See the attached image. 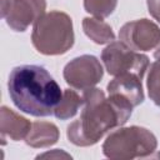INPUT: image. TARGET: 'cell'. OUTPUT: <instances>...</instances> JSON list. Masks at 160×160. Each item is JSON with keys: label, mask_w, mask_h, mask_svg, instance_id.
<instances>
[{"label": "cell", "mask_w": 160, "mask_h": 160, "mask_svg": "<svg viewBox=\"0 0 160 160\" xmlns=\"http://www.w3.org/2000/svg\"><path fill=\"white\" fill-rule=\"evenodd\" d=\"M45 9L46 0H11L4 19L10 29L22 32L45 14Z\"/></svg>", "instance_id": "cell-8"}, {"label": "cell", "mask_w": 160, "mask_h": 160, "mask_svg": "<svg viewBox=\"0 0 160 160\" xmlns=\"http://www.w3.org/2000/svg\"><path fill=\"white\" fill-rule=\"evenodd\" d=\"M118 0H84V9L94 18L105 19L116 9Z\"/></svg>", "instance_id": "cell-14"}, {"label": "cell", "mask_w": 160, "mask_h": 160, "mask_svg": "<svg viewBox=\"0 0 160 160\" xmlns=\"http://www.w3.org/2000/svg\"><path fill=\"white\" fill-rule=\"evenodd\" d=\"M156 136L146 128L132 125L110 132L102 142V152L110 159L148 158L156 151Z\"/></svg>", "instance_id": "cell-4"}, {"label": "cell", "mask_w": 160, "mask_h": 160, "mask_svg": "<svg viewBox=\"0 0 160 160\" xmlns=\"http://www.w3.org/2000/svg\"><path fill=\"white\" fill-rule=\"evenodd\" d=\"M146 86L150 100L156 106H160V61H155L150 65Z\"/></svg>", "instance_id": "cell-15"}, {"label": "cell", "mask_w": 160, "mask_h": 160, "mask_svg": "<svg viewBox=\"0 0 160 160\" xmlns=\"http://www.w3.org/2000/svg\"><path fill=\"white\" fill-rule=\"evenodd\" d=\"M141 80L135 74H124L114 76V79L108 84V94L118 95L128 100L134 108L144 101V90Z\"/></svg>", "instance_id": "cell-9"}, {"label": "cell", "mask_w": 160, "mask_h": 160, "mask_svg": "<svg viewBox=\"0 0 160 160\" xmlns=\"http://www.w3.org/2000/svg\"><path fill=\"white\" fill-rule=\"evenodd\" d=\"M10 1L11 0H1V16L5 18L6 12H8V9L10 6Z\"/></svg>", "instance_id": "cell-18"}, {"label": "cell", "mask_w": 160, "mask_h": 160, "mask_svg": "<svg viewBox=\"0 0 160 160\" xmlns=\"http://www.w3.org/2000/svg\"><path fill=\"white\" fill-rule=\"evenodd\" d=\"M154 58H155L158 61H160V45H159L158 49L155 50V52H154Z\"/></svg>", "instance_id": "cell-19"}, {"label": "cell", "mask_w": 160, "mask_h": 160, "mask_svg": "<svg viewBox=\"0 0 160 160\" xmlns=\"http://www.w3.org/2000/svg\"><path fill=\"white\" fill-rule=\"evenodd\" d=\"M40 158H71V156L69 154L64 152L60 149H55L52 151H49V152H45V154H41V155L36 156V159H40Z\"/></svg>", "instance_id": "cell-17"}, {"label": "cell", "mask_w": 160, "mask_h": 160, "mask_svg": "<svg viewBox=\"0 0 160 160\" xmlns=\"http://www.w3.org/2000/svg\"><path fill=\"white\" fill-rule=\"evenodd\" d=\"M119 39L136 51H149L160 45V28L149 19H139L124 24Z\"/></svg>", "instance_id": "cell-7"}, {"label": "cell", "mask_w": 160, "mask_h": 160, "mask_svg": "<svg viewBox=\"0 0 160 160\" xmlns=\"http://www.w3.org/2000/svg\"><path fill=\"white\" fill-rule=\"evenodd\" d=\"M80 118L66 130L69 141L76 146H91L114 128L122 126L131 116L134 106L118 95L105 96L101 89L84 90Z\"/></svg>", "instance_id": "cell-1"}, {"label": "cell", "mask_w": 160, "mask_h": 160, "mask_svg": "<svg viewBox=\"0 0 160 160\" xmlns=\"http://www.w3.org/2000/svg\"><path fill=\"white\" fill-rule=\"evenodd\" d=\"M31 124L26 118L16 114L8 106H1L0 109V132L2 144H5V138L14 141H19L26 138L31 129Z\"/></svg>", "instance_id": "cell-10"}, {"label": "cell", "mask_w": 160, "mask_h": 160, "mask_svg": "<svg viewBox=\"0 0 160 160\" xmlns=\"http://www.w3.org/2000/svg\"><path fill=\"white\" fill-rule=\"evenodd\" d=\"M31 41L42 55H62L75 41L71 18L62 11L52 10L40 16L32 26Z\"/></svg>", "instance_id": "cell-3"}, {"label": "cell", "mask_w": 160, "mask_h": 160, "mask_svg": "<svg viewBox=\"0 0 160 160\" xmlns=\"http://www.w3.org/2000/svg\"><path fill=\"white\" fill-rule=\"evenodd\" d=\"M82 30L85 35L95 44L104 45L115 41V34L111 26L99 18H84Z\"/></svg>", "instance_id": "cell-12"}, {"label": "cell", "mask_w": 160, "mask_h": 160, "mask_svg": "<svg viewBox=\"0 0 160 160\" xmlns=\"http://www.w3.org/2000/svg\"><path fill=\"white\" fill-rule=\"evenodd\" d=\"M104 75L100 60L94 55H81L70 60L62 71L68 85L78 90H88L99 84Z\"/></svg>", "instance_id": "cell-6"}, {"label": "cell", "mask_w": 160, "mask_h": 160, "mask_svg": "<svg viewBox=\"0 0 160 160\" xmlns=\"http://www.w3.org/2000/svg\"><path fill=\"white\" fill-rule=\"evenodd\" d=\"M148 10L149 14L160 22V0H148Z\"/></svg>", "instance_id": "cell-16"}, {"label": "cell", "mask_w": 160, "mask_h": 160, "mask_svg": "<svg viewBox=\"0 0 160 160\" xmlns=\"http://www.w3.org/2000/svg\"><path fill=\"white\" fill-rule=\"evenodd\" d=\"M60 131L58 126L49 121H35L31 124V129L25 138L26 145L31 148H49L58 142Z\"/></svg>", "instance_id": "cell-11"}, {"label": "cell", "mask_w": 160, "mask_h": 160, "mask_svg": "<svg viewBox=\"0 0 160 160\" xmlns=\"http://www.w3.org/2000/svg\"><path fill=\"white\" fill-rule=\"evenodd\" d=\"M101 61L106 71L112 76L135 74L144 78L149 68V58L129 48L122 41H112L101 51Z\"/></svg>", "instance_id": "cell-5"}, {"label": "cell", "mask_w": 160, "mask_h": 160, "mask_svg": "<svg viewBox=\"0 0 160 160\" xmlns=\"http://www.w3.org/2000/svg\"><path fill=\"white\" fill-rule=\"evenodd\" d=\"M9 95L14 105L32 116H50L62 91L49 71L40 65H19L9 75Z\"/></svg>", "instance_id": "cell-2"}, {"label": "cell", "mask_w": 160, "mask_h": 160, "mask_svg": "<svg viewBox=\"0 0 160 160\" xmlns=\"http://www.w3.org/2000/svg\"><path fill=\"white\" fill-rule=\"evenodd\" d=\"M84 100L82 96H80L75 90L65 89L62 91V96L58 106L55 108L54 115L56 119L60 120H68L76 115L79 109L82 106Z\"/></svg>", "instance_id": "cell-13"}]
</instances>
